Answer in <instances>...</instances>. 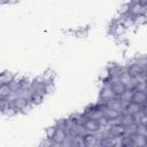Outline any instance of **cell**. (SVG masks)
<instances>
[{"mask_svg": "<svg viewBox=\"0 0 147 147\" xmlns=\"http://www.w3.org/2000/svg\"><path fill=\"white\" fill-rule=\"evenodd\" d=\"M116 96L117 95L114 93L111 85L109 83H107V82H103V86H102V88L100 91V99L107 101V100H110V99L116 98Z\"/></svg>", "mask_w": 147, "mask_h": 147, "instance_id": "cell-1", "label": "cell"}, {"mask_svg": "<svg viewBox=\"0 0 147 147\" xmlns=\"http://www.w3.org/2000/svg\"><path fill=\"white\" fill-rule=\"evenodd\" d=\"M146 9H147V6H144V5H141L140 2H130V10H129V14L132 15V16L142 15Z\"/></svg>", "mask_w": 147, "mask_h": 147, "instance_id": "cell-2", "label": "cell"}, {"mask_svg": "<svg viewBox=\"0 0 147 147\" xmlns=\"http://www.w3.org/2000/svg\"><path fill=\"white\" fill-rule=\"evenodd\" d=\"M67 132L62 127H56V131H55V134L53 136V141H54V145L55 146H61V144L64 141V139L67 138Z\"/></svg>", "mask_w": 147, "mask_h": 147, "instance_id": "cell-3", "label": "cell"}, {"mask_svg": "<svg viewBox=\"0 0 147 147\" xmlns=\"http://www.w3.org/2000/svg\"><path fill=\"white\" fill-rule=\"evenodd\" d=\"M132 138V142H133V146L136 147H142V146H147V137H144L141 134H133L131 136Z\"/></svg>", "mask_w": 147, "mask_h": 147, "instance_id": "cell-4", "label": "cell"}, {"mask_svg": "<svg viewBox=\"0 0 147 147\" xmlns=\"http://www.w3.org/2000/svg\"><path fill=\"white\" fill-rule=\"evenodd\" d=\"M146 100H147V92L134 91L133 98H132V101L133 102L139 103V105H144V103H146Z\"/></svg>", "mask_w": 147, "mask_h": 147, "instance_id": "cell-5", "label": "cell"}, {"mask_svg": "<svg viewBox=\"0 0 147 147\" xmlns=\"http://www.w3.org/2000/svg\"><path fill=\"white\" fill-rule=\"evenodd\" d=\"M28 103H29V101H28L26 99H24V98H20V96H18L15 101H13L11 105H13V107H14L18 113H22V110L24 109V107H25Z\"/></svg>", "mask_w": 147, "mask_h": 147, "instance_id": "cell-6", "label": "cell"}, {"mask_svg": "<svg viewBox=\"0 0 147 147\" xmlns=\"http://www.w3.org/2000/svg\"><path fill=\"white\" fill-rule=\"evenodd\" d=\"M85 140V146L87 147H93V146H100V141L96 139V137L93 133H88L87 136L84 137Z\"/></svg>", "mask_w": 147, "mask_h": 147, "instance_id": "cell-7", "label": "cell"}, {"mask_svg": "<svg viewBox=\"0 0 147 147\" xmlns=\"http://www.w3.org/2000/svg\"><path fill=\"white\" fill-rule=\"evenodd\" d=\"M121 111L116 110V109H113V108H109V107H105L103 108V115L108 118V119H113V118H116V117H119L121 116Z\"/></svg>", "mask_w": 147, "mask_h": 147, "instance_id": "cell-8", "label": "cell"}, {"mask_svg": "<svg viewBox=\"0 0 147 147\" xmlns=\"http://www.w3.org/2000/svg\"><path fill=\"white\" fill-rule=\"evenodd\" d=\"M127 67H129V74H130L132 77H134V76H137V75H139V74H141V72L144 71V68H142L140 64L136 63V62L129 64Z\"/></svg>", "mask_w": 147, "mask_h": 147, "instance_id": "cell-9", "label": "cell"}, {"mask_svg": "<svg viewBox=\"0 0 147 147\" xmlns=\"http://www.w3.org/2000/svg\"><path fill=\"white\" fill-rule=\"evenodd\" d=\"M84 125H85V126H86V129L90 131V133H94V132H95V131H98V130H99V127H100V125H99L98 121H96V119H91V118H88Z\"/></svg>", "mask_w": 147, "mask_h": 147, "instance_id": "cell-10", "label": "cell"}, {"mask_svg": "<svg viewBox=\"0 0 147 147\" xmlns=\"http://www.w3.org/2000/svg\"><path fill=\"white\" fill-rule=\"evenodd\" d=\"M124 129H125V126H123L122 124L109 126V134L108 136H123Z\"/></svg>", "mask_w": 147, "mask_h": 147, "instance_id": "cell-11", "label": "cell"}, {"mask_svg": "<svg viewBox=\"0 0 147 147\" xmlns=\"http://www.w3.org/2000/svg\"><path fill=\"white\" fill-rule=\"evenodd\" d=\"M139 110H141V105H139V103H136V102L131 101V102L127 105V107H126V109H125V111H124V113H127V114L134 115V114H136V113H138ZM122 114H123V113H122Z\"/></svg>", "mask_w": 147, "mask_h": 147, "instance_id": "cell-12", "label": "cell"}, {"mask_svg": "<svg viewBox=\"0 0 147 147\" xmlns=\"http://www.w3.org/2000/svg\"><path fill=\"white\" fill-rule=\"evenodd\" d=\"M134 123V119H133V115L131 114H127V113H123L121 114V124L123 126H127L130 124Z\"/></svg>", "mask_w": 147, "mask_h": 147, "instance_id": "cell-13", "label": "cell"}, {"mask_svg": "<svg viewBox=\"0 0 147 147\" xmlns=\"http://www.w3.org/2000/svg\"><path fill=\"white\" fill-rule=\"evenodd\" d=\"M111 87H113V91H114V93L117 95V96H119L125 90H126V87H125V85L122 83V82H117V83H115V84H113L111 85Z\"/></svg>", "mask_w": 147, "mask_h": 147, "instance_id": "cell-14", "label": "cell"}, {"mask_svg": "<svg viewBox=\"0 0 147 147\" xmlns=\"http://www.w3.org/2000/svg\"><path fill=\"white\" fill-rule=\"evenodd\" d=\"M15 74H10V72H3L0 77V84H9L10 82L14 80L15 78Z\"/></svg>", "mask_w": 147, "mask_h": 147, "instance_id": "cell-15", "label": "cell"}, {"mask_svg": "<svg viewBox=\"0 0 147 147\" xmlns=\"http://www.w3.org/2000/svg\"><path fill=\"white\" fill-rule=\"evenodd\" d=\"M11 92L9 84H0V98H7Z\"/></svg>", "mask_w": 147, "mask_h": 147, "instance_id": "cell-16", "label": "cell"}, {"mask_svg": "<svg viewBox=\"0 0 147 147\" xmlns=\"http://www.w3.org/2000/svg\"><path fill=\"white\" fill-rule=\"evenodd\" d=\"M133 93H134V90H125V91L119 95V99L123 100V101L131 102V101H132V98H133Z\"/></svg>", "mask_w": 147, "mask_h": 147, "instance_id": "cell-17", "label": "cell"}, {"mask_svg": "<svg viewBox=\"0 0 147 147\" xmlns=\"http://www.w3.org/2000/svg\"><path fill=\"white\" fill-rule=\"evenodd\" d=\"M137 127H138V124L137 123H132L127 126H125L124 129V134L123 136H133L137 133Z\"/></svg>", "mask_w": 147, "mask_h": 147, "instance_id": "cell-18", "label": "cell"}, {"mask_svg": "<svg viewBox=\"0 0 147 147\" xmlns=\"http://www.w3.org/2000/svg\"><path fill=\"white\" fill-rule=\"evenodd\" d=\"M71 117L76 121L77 124H85L86 121L88 119V117H87L84 113H83V114H74V115H71Z\"/></svg>", "mask_w": 147, "mask_h": 147, "instance_id": "cell-19", "label": "cell"}, {"mask_svg": "<svg viewBox=\"0 0 147 147\" xmlns=\"http://www.w3.org/2000/svg\"><path fill=\"white\" fill-rule=\"evenodd\" d=\"M42 99H44V96L41 95V94H39V93H33V95H32V98H31V100H30V103H32L33 106H36V105H39L41 101H42Z\"/></svg>", "mask_w": 147, "mask_h": 147, "instance_id": "cell-20", "label": "cell"}, {"mask_svg": "<svg viewBox=\"0 0 147 147\" xmlns=\"http://www.w3.org/2000/svg\"><path fill=\"white\" fill-rule=\"evenodd\" d=\"M72 144H74V146H85L84 137H82V136H74Z\"/></svg>", "mask_w": 147, "mask_h": 147, "instance_id": "cell-21", "label": "cell"}, {"mask_svg": "<svg viewBox=\"0 0 147 147\" xmlns=\"http://www.w3.org/2000/svg\"><path fill=\"white\" fill-rule=\"evenodd\" d=\"M147 22V17L142 14V15H138V16H134V25H142Z\"/></svg>", "mask_w": 147, "mask_h": 147, "instance_id": "cell-22", "label": "cell"}, {"mask_svg": "<svg viewBox=\"0 0 147 147\" xmlns=\"http://www.w3.org/2000/svg\"><path fill=\"white\" fill-rule=\"evenodd\" d=\"M137 133L138 134H141L144 137H147V125H144V124H138V127H137Z\"/></svg>", "mask_w": 147, "mask_h": 147, "instance_id": "cell-23", "label": "cell"}, {"mask_svg": "<svg viewBox=\"0 0 147 147\" xmlns=\"http://www.w3.org/2000/svg\"><path fill=\"white\" fill-rule=\"evenodd\" d=\"M16 113H18V111H17V110H16V109L13 107V105H11L9 108H7L6 110H3V111H2V114H3V115L9 116V117H10V116H14Z\"/></svg>", "mask_w": 147, "mask_h": 147, "instance_id": "cell-24", "label": "cell"}, {"mask_svg": "<svg viewBox=\"0 0 147 147\" xmlns=\"http://www.w3.org/2000/svg\"><path fill=\"white\" fill-rule=\"evenodd\" d=\"M134 91H141V92H147V82H144V83H138V84H136Z\"/></svg>", "mask_w": 147, "mask_h": 147, "instance_id": "cell-25", "label": "cell"}, {"mask_svg": "<svg viewBox=\"0 0 147 147\" xmlns=\"http://www.w3.org/2000/svg\"><path fill=\"white\" fill-rule=\"evenodd\" d=\"M129 10H130V3H123L119 7L118 13L122 14V15H126V14H129Z\"/></svg>", "mask_w": 147, "mask_h": 147, "instance_id": "cell-26", "label": "cell"}, {"mask_svg": "<svg viewBox=\"0 0 147 147\" xmlns=\"http://www.w3.org/2000/svg\"><path fill=\"white\" fill-rule=\"evenodd\" d=\"M122 146H133V142H132V138H131V136H123Z\"/></svg>", "mask_w": 147, "mask_h": 147, "instance_id": "cell-27", "label": "cell"}, {"mask_svg": "<svg viewBox=\"0 0 147 147\" xmlns=\"http://www.w3.org/2000/svg\"><path fill=\"white\" fill-rule=\"evenodd\" d=\"M98 123H99L100 127H107V126H109V119L106 116H102L100 119H98Z\"/></svg>", "mask_w": 147, "mask_h": 147, "instance_id": "cell-28", "label": "cell"}, {"mask_svg": "<svg viewBox=\"0 0 147 147\" xmlns=\"http://www.w3.org/2000/svg\"><path fill=\"white\" fill-rule=\"evenodd\" d=\"M40 146L41 147H51V146H55V145H54V141L52 138H46L44 141L40 142Z\"/></svg>", "mask_w": 147, "mask_h": 147, "instance_id": "cell-29", "label": "cell"}, {"mask_svg": "<svg viewBox=\"0 0 147 147\" xmlns=\"http://www.w3.org/2000/svg\"><path fill=\"white\" fill-rule=\"evenodd\" d=\"M55 131H56V126H51L46 130V137L47 138H53V136L55 134Z\"/></svg>", "mask_w": 147, "mask_h": 147, "instance_id": "cell-30", "label": "cell"}, {"mask_svg": "<svg viewBox=\"0 0 147 147\" xmlns=\"http://www.w3.org/2000/svg\"><path fill=\"white\" fill-rule=\"evenodd\" d=\"M139 123H140V124H144V125H147V114H145V115L141 117V119H140Z\"/></svg>", "mask_w": 147, "mask_h": 147, "instance_id": "cell-31", "label": "cell"}, {"mask_svg": "<svg viewBox=\"0 0 147 147\" xmlns=\"http://www.w3.org/2000/svg\"><path fill=\"white\" fill-rule=\"evenodd\" d=\"M144 15H145V16H146V17H147V9H146V10H145V13H144Z\"/></svg>", "mask_w": 147, "mask_h": 147, "instance_id": "cell-32", "label": "cell"}]
</instances>
